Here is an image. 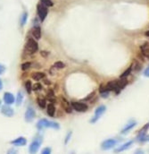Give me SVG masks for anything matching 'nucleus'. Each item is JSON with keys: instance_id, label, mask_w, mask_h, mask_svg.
<instances>
[{"instance_id": "nucleus-1", "label": "nucleus", "mask_w": 149, "mask_h": 154, "mask_svg": "<svg viewBox=\"0 0 149 154\" xmlns=\"http://www.w3.org/2000/svg\"><path fill=\"white\" fill-rule=\"evenodd\" d=\"M38 129H43V128H54V129H59L60 125L56 122L49 121L47 119H41L37 124Z\"/></svg>"}, {"instance_id": "nucleus-2", "label": "nucleus", "mask_w": 149, "mask_h": 154, "mask_svg": "<svg viewBox=\"0 0 149 154\" xmlns=\"http://www.w3.org/2000/svg\"><path fill=\"white\" fill-rule=\"evenodd\" d=\"M38 49V45L37 41L32 39H30L25 45V51L29 54H33L37 52Z\"/></svg>"}, {"instance_id": "nucleus-3", "label": "nucleus", "mask_w": 149, "mask_h": 154, "mask_svg": "<svg viewBox=\"0 0 149 154\" xmlns=\"http://www.w3.org/2000/svg\"><path fill=\"white\" fill-rule=\"evenodd\" d=\"M105 110H106V107H105V106H104V105H102V106H99L96 109V111H95V115H94V117H92V119L90 120V123H92V124H94V123H96L103 115H104V113L105 112Z\"/></svg>"}, {"instance_id": "nucleus-4", "label": "nucleus", "mask_w": 149, "mask_h": 154, "mask_svg": "<svg viewBox=\"0 0 149 154\" xmlns=\"http://www.w3.org/2000/svg\"><path fill=\"white\" fill-rule=\"evenodd\" d=\"M41 142H42V139L41 138H36L32 143L30 145V153L31 154H36L40 147V144H41Z\"/></svg>"}, {"instance_id": "nucleus-5", "label": "nucleus", "mask_w": 149, "mask_h": 154, "mask_svg": "<svg viewBox=\"0 0 149 154\" xmlns=\"http://www.w3.org/2000/svg\"><path fill=\"white\" fill-rule=\"evenodd\" d=\"M37 8H38V14L40 20H41L42 21H43L46 19V17H47V15H48V7L45 6L44 5L39 4V5H38Z\"/></svg>"}, {"instance_id": "nucleus-6", "label": "nucleus", "mask_w": 149, "mask_h": 154, "mask_svg": "<svg viewBox=\"0 0 149 154\" xmlns=\"http://www.w3.org/2000/svg\"><path fill=\"white\" fill-rule=\"evenodd\" d=\"M117 143V141L114 140V139H107L105 140L101 144V148L102 150H110L112 148H114Z\"/></svg>"}, {"instance_id": "nucleus-7", "label": "nucleus", "mask_w": 149, "mask_h": 154, "mask_svg": "<svg viewBox=\"0 0 149 154\" xmlns=\"http://www.w3.org/2000/svg\"><path fill=\"white\" fill-rule=\"evenodd\" d=\"M72 107L78 112H85L88 109V106L81 102H72Z\"/></svg>"}, {"instance_id": "nucleus-8", "label": "nucleus", "mask_w": 149, "mask_h": 154, "mask_svg": "<svg viewBox=\"0 0 149 154\" xmlns=\"http://www.w3.org/2000/svg\"><path fill=\"white\" fill-rule=\"evenodd\" d=\"M35 116H36V113H35V110L33 109V107H29L25 112V120L27 122H31L34 119Z\"/></svg>"}, {"instance_id": "nucleus-9", "label": "nucleus", "mask_w": 149, "mask_h": 154, "mask_svg": "<svg viewBox=\"0 0 149 154\" xmlns=\"http://www.w3.org/2000/svg\"><path fill=\"white\" fill-rule=\"evenodd\" d=\"M1 112H2V114L5 115L6 117H13V114H14L13 109L11 107H9L7 104L4 105V106L2 107V108H1Z\"/></svg>"}, {"instance_id": "nucleus-10", "label": "nucleus", "mask_w": 149, "mask_h": 154, "mask_svg": "<svg viewBox=\"0 0 149 154\" xmlns=\"http://www.w3.org/2000/svg\"><path fill=\"white\" fill-rule=\"evenodd\" d=\"M136 125H137V123H136L135 121H131V122H129V123H128V124L123 127V129L121 131V133L122 135H126L127 133H129V132H130Z\"/></svg>"}, {"instance_id": "nucleus-11", "label": "nucleus", "mask_w": 149, "mask_h": 154, "mask_svg": "<svg viewBox=\"0 0 149 154\" xmlns=\"http://www.w3.org/2000/svg\"><path fill=\"white\" fill-rule=\"evenodd\" d=\"M132 143H133V141H129V142H127V143H123L122 145H121L120 147H118L117 149H115L114 151H115L116 153H119V152L124 151V150H126L129 149V148L132 145Z\"/></svg>"}, {"instance_id": "nucleus-12", "label": "nucleus", "mask_w": 149, "mask_h": 154, "mask_svg": "<svg viewBox=\"0 0 149 154\" xmlns=\"http://www.w3.org/2000/svg\"><path fill=\"white\" fill-rule=\"evenodd\" d=\"M14 100H15V99H14V97H13V95L12 93H10V92H6V93L4 94V101H5L6 104L11 105V104H13V103L14 102Z\"/></svg>"}, {"instance_id": "nucleus-13", "label": "nucleus", "mask_w": 149, "mask_h": 154, "mask_svg": "<svg viewBox=\"0 0 149 154\" xmlns=\"http://www.w3.org/2000/svg\"><path fill=\"white\" fill-rule=\"evenodd\" d=\"M27 143V140L24 137H19L12 142V144L15 146H24Z\"/></svg>"}, {"instance_id": "nucleus-14", "label": "nucleus", "mask_w": 149, "mask_h": 154, "mask_svg": "<svg viewBox=\"0 0 149 154\" xmlns=\"http://www.w3.org/2000/svg\"><path fill=\"white\" fill-rule=\"evenodd\" d=\"M140 49H141L142 54H143L145 57H149V43H148V42L144 43L143 45L140 47Z\"/></svg>"}, {"instance_id": "nucleus-15", "label": "nucleus", "mask_w": 149, "mask_h": 154, "mask_svg": "<svg viewBox=\"0 0 149 154\" xmlns=\"http://www.w3.org/2000/svg\"><path fill=\"white\" fill-rule=\"evenodd\" d=\"M127 80L126 78H120L119 81H116V83H117V88H118V91L120 92L121 89H123V88L127 85Z\"/></svg>"}, {"instance_id": "nucleus-16", "label": "nucleus", "mask_w": 149, "mask_h": 154, "mask_svg": "<svg viewBox=\"0 0 149 154\" xmlns=\"http://www.w3.org/2000/svg\"><path fill=\"white\" fill-rule=\"evenodd\" d=\"M62 105L63 108H65V110L67 113H71L72 112V105H70L69 102L65 99H63V98L62 100Z\"/></svg>"}, {"instance_id": "nucleus-17", "label": "nucleus", "mask_w": 149, "mask_h": 154, "mask_svg": "<svg viewBox=\"0 0 149 154\" xmlns=\"http://www.w3.org/2000/svg\"><path fill=\"white\" fill-rule=\"evenodd\" d=\"M32 35L33 37L36 39H39L40 37H41V30L38 26L35 27L33 30H32Z\"/></svg>"}, {"instance_id": "nucleus-18", "label": "nucleus", "mask_w": 149, "mask_h": 154, "mask_svg": "<svg viewBox=\"0 0 149 154\" xmlns=\"http://www.w3.org/2000/svg\"><path fill=\"white\" fill-rule=\"evenodd\" d=\"M45 76H46V75H45L44 73H40V72H36V73H33V74H31L32 79H34L35 81H39V80H41L42 78H44Z\"/></svg>"}, {"instance_id": "nucleus-19", "label": "nucleus", "mask_w": 149, "mask_h": 154, "mask_svg": "<svg viewBox=\"0 0 149 154\" xmlns=\"http://www.w3.org/2000/svg\"><path fill=\"white\" fill-rule=\"evenodd\" d=\"M99 92H100L101 95L104 98L107 97L109 95V92H110V91L106 88V86H103V85L99 88Z\"/></svg>"}, {"instance_id": "nucleus-20", "label": "nucleus", "mask_w": 149, "mask_h": 154, "mask_svg": "<svg viewBox=\"0 0 149 154\" xmlns=\"http://www.w3.org/2000/svg\"><path fill=\"white\" fill-rule=\"evenodd\" d=\"M55 107L54 104L50 103L48 106V114L50 117H54L55 116Z\"/></svg>"}, {"instance_id": "nucleus-21", "label": "nucleus", "mask_w": 149, "mask_h": 154, "mask_svg": "<svg viewBox=\"0 0 149 154\" xmlns=\"http://www.w3.org/2000/svg\"><path fill=\"white\" fill-rule=\"evenodd\" d=\"M131 70H132V65H131V67H129V68H127L124 72H123V74H121V75H120V78H126V77H128L130 75V74L131 73Z\"/></svg>"}, {"instance_id": "nucleus-22", "label": "nucleus", "mask_w": 149, "mask_h": 154, "mask_svg": "<svg viewBox=\"0 0 149 154\" xmlns=\"http://www.w3.org/2000/svg\"><path fill=\"white\" fill-rule=\"evenodd\" d=\"M27 19H28V14L26 12H24L22 16H21V25L22 26H24L26 21H27Z\"/></svg>"}, {"instance_id": "nucleus-23", "label": "nucleus", "mask_w": 149, "mask_h": 154, "mask_svg": "<svg viewBox=\"0 0 149 154\" xmlns=\"http://www.w3.org/2000/svg\"><path fill=\"white\" fill-rule=\"evenodd\" d=\"M23 95L22 92H18L17 94V97H16V105L17 106H20L23 102Z\"/></svg>"}, {"instance_id": "nucleus-24", "label": "nucleus", "mask_w": 149, "mask_h": 154, "mask_svg": "<svg viewBox=\"0 0 149 154\" xmlns=\"http://www.w3.org/2000/svg\"><path fill=\"white\" fill-rule=\"evenodd\" d=\"M40 2L42 5H44L45 6L48 7V6H53L54 3L51 1V0H40Z\"/></svg>"}, {"instance_id": "nucleus-25", "label": "nucleus", "mask_w": 149, "mask_h": 154, "mask_svg": "<svg viewBox=\"0 0 149 154\" xmlns=\"http://www.w3.org/2000/svg\"><path fill=\"white\" fill-rule=\"evenodd\" d=\"M38 104L41 108H44L46 107V100L42 99V98H38Z\"/></svg>"}, {"instance_id": "nucleus-26", "label": "nucleus", "mask_w": 149, "mask_h": 154, "mask_svg": "<svg viewBox=\"0 0 149 154\" xmlns=\"http://www.w3.org/2000/svg\"><path fill=\"white\" fill-rule=\"evenodd\" d=\"M25 88H26V91L28 93H31V90H32V84L31 82V81H27L25 82Z\"/></svg>"}, {"instance_id": "nucleus-27", "label": "nucleus", "mask_w": 149, "mask_h": 154, "mask_svg": "<svg viewBox=\"0 0 149 154\" xmlns=\"http://www.w3.org/2000/svg\"><path fill=\"white\" fill-rule=\"evenodd\" d=\"M31 62H26V63H23L22 64V70L23 71H26L27 69H29L31 67Z\"/></svg>"}, {"instance_id": "nucleus-28", "label": "nucleus", "mask_w": 149, "mask_h": 154, "mask_svg": "<svg viewBox=\"0 0 149 154\" xmlns=\"http://www.w3.org/2000/svg\"><path fill=\"white\" fill-rule=\"evenodd\" d=\"M54 67H56V68H63L65 67V63H62L61 61H57V62L55 63Z\"/></svg>"}, {"instance_id": "nucleus-29", "label": "nucleus", "mask_w": 149, "mask_h": 154, "mask_svg": "<svg viewBox=\"0 0 149 154\" xmlns=\"http://www.w3.org/2000/svg\"><path fill=\"white\" fill-rule=\"evenodd\" d=\"M41 154H51V149L50 148H45L42 150Z\"/></svg>"}, {"instance_id": "nucleus-30", "label": "nucleus", "mask_w": 149, "mask_h": 154, "mask_svg": "<svg viewBox=\"0 0 149 154\" xmlns=\"http://www.w3.org/2000/svg\"><path fill=\"white\" fill-rule=\"evenodd\" d=\"M6 154H17V150H14V149H10V150L7 151Z\"/></svg>"}, {"instance_id": "nucleus-31", "label": "nucleus", "mask_w": 149, "mask_h": 154, "mask_svg": "<svg viewBox=\"0 0 149 154\" xmlns=\"http://www.w3.org/2000/svg\"><path fill=\"white\" fill-rule=\"evenodd\" d=\"M144 74H145V76H146V77H149V65L145 68V72H144Z\"/></svg>"}, {"instance_id": "nucleus-32", "label": "nucleus", "mask_w": 149, "mask_h": 154, "mask_svg": "<svg viewBox=\"0 0 149 154\" xmlns=\"http://www.w3.org/2000/svg\"><path fill=\"white\" fill-rule=\"evenodd\" d=\"M94 95H95V92H92V93H90V94H89V95L87 98H85V99H84V100H90L92 97H94Z\"/></svg>"}, {"instance_id": "nucleus-33", "label": "nucleus", "mask_w": 149, "mask_h": 154, "mask_svg": "<svg viewBox=\"0 0 149 154\" xmlns=\"http://www.w3.org/2000/svg\"><path fill=\"white\" fill-rule=\"evenodd\" d=\"M5 70H6V67H4V65L0 64V74H2L5 72Z\"/></svg>"}, {"instance_id": "nucleus-34", "label": "nucleus", "mask_w": 149, "mask_h": 154, "mask_svg": "<svg viewBox=\"0 0 149 154\" xmlns=\"http://www.w3.org/2000/svg\"><path fill=\"white\" fill-rule=\"evenodd\" d=\"M40 89H41V85L39 83L35 84V87H34V90L35 91H38V90H40Z\"/></svg>"}, {"instance_id": "nucleus-35", "label": "nucleus", "mask_w": 149, "mask_h": 154, "mask_svg": "<svg viewBox=\"0 0 149 154\" xmlns=\"http://www.w3.org/2000/svg\"><path fill=\"white\" fill-rule=\"evenodd\" d=\"M72 135V133H69L68 134V135H67V137H66V140H65V143H68V141H69V139H70V136Z\"/></svg>"}, {"instance_id": "nucleus-36", "label": "nucleus", "mask_w": 149, "mask_h": 154, "mask_svg": "<svg viewBox=\"0 0 149 154\" xmlns=\"http://www.w3.org/2000/svg\"><path fill=\"white\" fill-rule=\"evenodd\" d=\"M135 154H144V152H143L142 150H138V151H137V152H136Z\"/></svg>"}, {"instance_id": "nucleus-37", "label": "nucleus", "mask_w": 149, "mask_h": 154, "mask_svg": "<svg viewBox=\"0 0 149 154\" xmlns=\"http://www.w3.org/2000/svg\"><path fill=\"white\" fill-rule=\"evenodd\" d=\"M2 88H3V82H2L1 79H0V90H2Z\"/></svg>"}, {"instance_id": "nucleus-38", "label": "nucleus", "mask_w": 149, "mask_h": 154, "mask_svg": "<svg viewBox=\"0 0 149 154\" xmlns=\"http://www.w3.org/2000/svg\"><path fill=\"white\" fill-rule=\"evenodd\" d=\"M48 53H47V52H43V51L41 52V55H42V56H44V57H47L46 55H48Z\"/></svg>"}, {"instance_id": "nucleus-39", "label": "nucleus", "mask_w": 149, "mask_h": 154, "mask_svg": "<svg viewBox=\"0 0 149 154\" xmlns=\"http://www.w3.org/2000/svg\"><path fill=\"white\" fill-rule=\"evenodd\" d=\"M145 36H146V37H148V38H149V31L145 32Z\"/></svg>"}, {"instance_id": "nucleus-40", "label": "nucleus", "mask_w": 149, "mask_h": 154, "mask_svg": "<svg viewBox=\"0 0 149 154\" xmlns=\"http://www.w3.org/2000/svg\"><path fill=\"white\" fill-rule=\"evenodd\" d=\"M138 64V62H136V65ZM136 70L137 71H139V67H136Z\"/></svg>"}, {"instance_id": "nucleus-41", "label": "nucleus", "mask_w": 149, "mask_h": 154, "mask_svg": "<svg viewBox=\"0 0 149 154\" xmlns=\"http://www.w3.org/2000/svg\"><path fill=\"white\" fill-rule=\"evenodd\" d=\"M0 106H1V100H0Z\"/></svg>"}, {"instance_id": "nucleus-42", "label": "nucleus", "mask_w": 149, "mask_h": 154, "mask_svg": "<svg viewBox=\"0 0 149 154\" xmlns=\"http://www.w3.org/2000/svg\"><path fill=\"white\" fill-rule=\"evenodd\" d=\"M148 141H149V138H148Z\"/></svg>"}]
</instances>
